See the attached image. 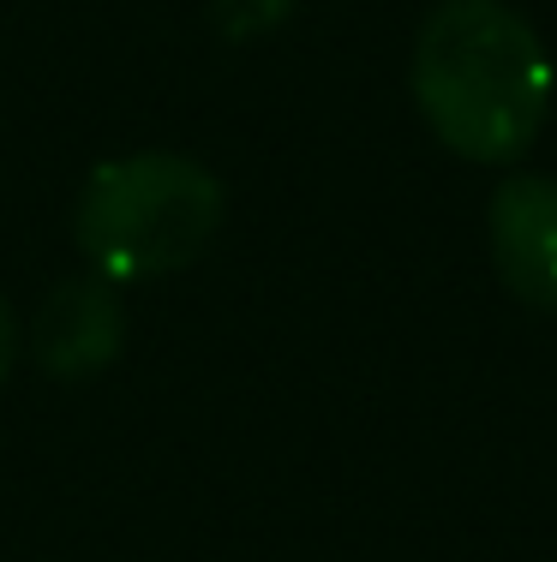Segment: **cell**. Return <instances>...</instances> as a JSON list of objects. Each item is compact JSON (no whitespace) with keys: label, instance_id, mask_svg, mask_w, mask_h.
<instances>
[{"label":"cell","instance_id":"6da1fadb","mask_svg":"<svg viewBox=\"0 0 557 562\" xmlns=\"http://www.w3.org/2000/svg\"><path fill=\"white\" fill-rule=\"evenodd\" d=\"M414 109L461 162H522L552 114L539 31L503 0H437L414 43Z\"/></svg>","mask_w":557,"mask_h":562},{"label":"cell","instance_id":"7a4b0ae2","mask_svg":"<svg viewBox=\"0 0 557 562\" xmlns=\"http://www.w3.org/2000/svg\"><path fill=\"white\" fill-rule=\"evenodd\" d=\"M229 192L204 162L175 150L109 156L78 192V251L102 281H163L210 251Z\"/></svg>","mask_w":557,"mask_h":562},{"label":"cell","instance_id":"3957f363","mask_svg":"<svg viewBox=\"0 0 557 562\" xmlns=\"http://www.w3.org/2000/svg\"><path fill=\"white\" fill-rule=\"evenodd\" d=\"M498 281L527 312H557V180L510 173L486 210Z\"/></svg>","mask_w":557,"mask_h":562},{"label":"cell","instance_id":"277c9868","mask_svg":"<svg viewBox=\"0 0 557 562\" xmlns=\"http://www.w3.org/2000/svg\"><path fill=\"white\" fill-rule=\"evenodd\" d=\"M121 347H126V312H121L114 281H102V276L60 281L43 300L36 329H31L36 366L60 383H85L97 371H109L121 359Z\"/></svg>","mask_w":557,"mask_h":562},{"label":"cell","instance_id":"5b68a950","mask_svg":"<svg viewBox=\"0 0 557 562\" xmlns=\"http://www.w3.org/2000/svg\"><path fill=\"white\" fill-rule=\"evenodd\" d=\"M12 359H19V317H12L7 293H0V383L12 378Z\"/></svg>","mask_w":557,"mask_h":562}]
</instances>
